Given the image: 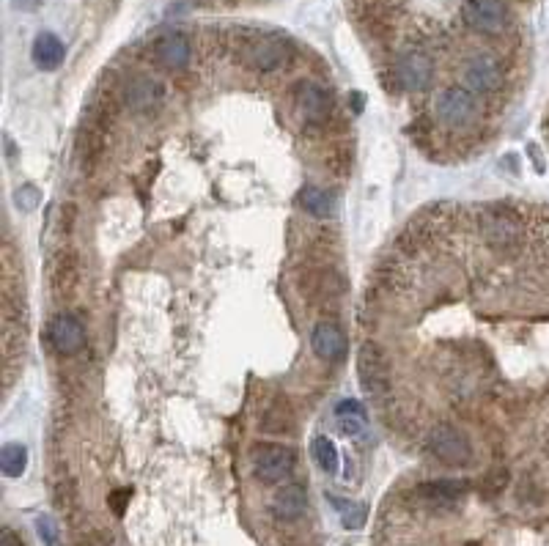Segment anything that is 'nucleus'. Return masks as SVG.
<instances>
[{"label": "nucleus", "mask_w": 549, "mask_h": 546, "mask_svg": "<svg viewBox=\"0 0 549 546\" xmlns=\"http://www.w3.org/2000/svg\"><path fill=\"white\" fill-rule=\"evenodd\" d=\"M434 113L440 118V124L448 129H467L478 121L481 102H478V94L467 86H448L440 91Z\"/></svg>", "instance_id": "f257e3e1"}, {"label": "nucleus", "mask_w": 549, "mask_h": 546, "mask_svg": "<svg viewBox=\"0 0 549 546\" xmlns=\"http://www.w3.org/2000/svg\"><path fill=\"white\" fill-rule=\"evenodd\" d=\"M289 42L286 39H278V36H256V39H248L245 47H242V64L250 66L253 72H261V75H270V72H278L283 66L289 64Z\"/></svg>", "instance_id": "f03ea898"}, {"label": "nucleus", "mask_w": 549, "mask_h": 546, "mask_svg": "<svg viewBox=\"0 0 549 546\" xmlns=\"http://www.w3.org/2000/svg\"><path fill=\"white\" fill-rule=\"evenodd\" d=\"M88 341V332L83 319L77 313H55L50 324H47V343L55 354L61 357H72L77 354Z\"/></svg>", "instance_id": "7ed1b4c3"}, {"label": "nucleus", "mask_w": 549, "mask_h": 546, "mask_svg": "<svg viewBox=\"0 0 549 546\" xmlns=\"http://www.w3.org/2000/svg\"><path fill=\"white\" fill-rule=\"evenodd\" d=\"M462 20L470 31L497 36L506 31L508 25L506 0H464Z\"/></svg>", "instance_id": "20e7f679"}, {"label": "nucleus", "mask_w": 549, "mask_h": 546, "mask_svg": "<svg viewBox=\"0 0 549 546\" xmlns=\"http://www.w3.org/2000/svg\"><path fill=\"white\" fill-rule=\"evenodd\" d=\"M431 453L448 467H467L473 461V445L456 426H437L429 437Z\"/></svg>", "instance_id": "39448f33"}, {"label": "nucleus", "mask_w": 549, "mask_h": 546, "mask_svg": "<svg viewBox=\"0 0 549 546\" xmlns=\"http://www.w3.org/2000/svg\"><path fill=\"white\" fill-rule=\"evenodd\" d=\"M291 99H294V108H297L302 121H308V124H324L333 113L330 91L313 80H300L291 91Z\"/></svg>", "instance_id": "423d86ee"}, {"label": "nucleus", "mask_w": 549, "mask_h": 546, "mask_svg": "<svg viewBox=\"0 0 549 546\" xmlns=\"http://www.w3.org/2000/svg\"><path fill=\"white\" fill-rule=\"evenodd\" d=\"M357 376L366 387L368 393H385L390 385V360L388 354L379 349L377 343L366 341L360 346V354H357Z\"/></svg>", "instance_id": "0eeeda50"}, {"label": "nucleus", "mask_w": 549, "mask_h": 546, "mask_svg": "<svg viewBox=\"0 0 549 546\" xmlns=\"http://www.w3.org/2000/svg\"><path fill=\"white\" fill-rule=\"evenodd\" d=\"M297 464L294 450L283 445H259L253 448V472L261 483H280L289 478Z\"/></svg>", "instance_id": "6e6552de"}, {"label": "nucleus", "mask_w": 549, "mask_h": 546, "mask_svg": "<svg viewBox=\"0 0 549 546\" xmlns=\"http://www.w3.org/2000/svg\"><path fill=\"white\" fill-rule=\"evenodd\" d=\"M393 75H396V83H399L404 91H426L434 80V64L426 53L420 50H407V53L399 55V61L393 66Z\"/></svg>", "instance_id": "1a4fd4ad"}, {"label": "nucleus", "mask_w": 549, "mask_h": 546, "mask_svg": "<svg viewBox=\"0 0 549 546\" xmlns=\"http://www.w3.org/2000/svg\"><path fill=\"white\" fill-rule=\"evenodd\" d=\"M80 278H83V264L75 250H58L50 264V289L58 300H72L75 291L80 289Z\"/></svg>", "instance_id": "9d476101"}, {"label": "nucleus", "mask_w": 549, "mask_h": 546, "mask_svg": "<svg viewBox=\"0 0 549 546\" xmlns=\"http://www.w3.org/2000/svg\"><path fill=\"white\" fill-rule=\"evenodd\" d=\"M481 234L497 250H508V247H514L519 242L522 225L506 209H489V212L481 215Z\"/></svg>", "instance_id": "9b49d317"}, {"label": "nucleus", "mask_w": 549, "mask_h": 546, "mask_svg": "<svg viewBox=\"0 0 549 546\" xmlns=\"http://www.w3.org/2000/svg\"><path fill=\"white\" fill-rule=\"evenodd\" d=\"M464 83L475 94H495L497 88L503 86V69L492 55H473L464 64Z\"/></svg>", "instance_id": "f8f14e48"}, {"label": "nucleus", "mask_w": 549, "mask_h": 546, "mask_svg": "<svg viewBox=\"0 0 549 546\" xmlns=\"http://www.w3.org/2000/svg\"><path fill=\"white\" fill-rule=\"evenodd\" d=\"M311 349L319 360H324V363H344L349 343H346L344 330H341L338 324L324 319V322H319L313 327Z\"/></svg>", "instance_id": "ddd939ff"}, {"label": "nucleus", "mask_w": 549, "mask_h": 546, "mask_svg": "<svg viewBox=\"0 0 549 546\" xmlns=\"http://www.w3.org/2000/svg\"><path fill=\"white\" fill-rule=\"evenodd\" d=\"M190 58H193V44L184 33H162L154 42V61L168 72H182L184 66L190 64Z\"/></svg>", "instance_id": "4468645a"}, {"label": "nucleus", "mask_w": 549, "mask_h": 546, "mask_svg": "<svg viewBox=\"0 0 549 546\" xmlns=\"http://www.w3.org/2000/svg\"><path fill=\"white\" fill-rule=\"evenodd\" d=\"M105 143H108V129L99 127L97 121L88 118L86 124L77 132V157H80V165L83 171H94V165L102 157L105 151Z\"/></svg>", "instance_id": "2eb2a0df"}, {"label": "nucleus", "mask_w": 549, "mask_h": 546, "mask_svg": "<svg viewBox=\"0 0 549 546\" xmlns=\"http://www.w3.org/2000/svg\"><path fill=\"white\" fill-rule=\"evenodd\" d=\"M302 294H308L313 302H324V300H335L344 283H341V275L333 272V269L319 267V269H308V275L300 283Z\"/></svg>", "instance_id": "dca6fc26"}, {"label": "nucleus", "mask_w": 549, "mask_h": 546, "mask_svg": "<svg viewBox=\"0 0 549 546\" xmlns=\"http://www.w3.org/2000/svg\"><path fill=\"white\" fill-rule=\"evenodd\" d=\"M470 492V481H456V478H445V481H426L415 486V494L420 500L431 505H451L462 500Z\"/></svg>", "instance_id": "f3484780"}, {"label": "nucleus", "mask_w": 549, "mask_h": 546, "mask_svg": "<svg viewBox=\"0 0 549 546\" xmlns=\"http://www.w3.org/2000/svg\"><path fill=\"white\" fill-rule=\"evenodd\" d=\"M305 508H308V492H305V486H300V483H286L272 497V514L283 519V522L300 519L305 514Z\"/></svg>", "instance_id": "a211bd4d"}, {"label": "nucleus", "mask_w": 549, "mask_h": 546, "mask_svg": "<svg viewBox=\"0 0 549 546\" xmlns=\"http://www.w3.org/2000/svg\"><path fill=\"white\" fill-rule=\"evenodd\" d=\"M124 102H127L135 113H151V110L162 102L160 83L143 75L132 77L130 86L124 91Z\"/></svg>", "instance_id": "6ab92c4d"}, {"label": "nucleus", "mask_w": 549, "mask_h": 546, "mask_svg": "<svg viewBox=\"0 0 549 546\" xmlns=\"http://www.w3.org/2000/svg\"><path fill=\"white\" fill-rule=\"evenodd\" d=\"M259 426L264 434H291L294 426H297V418H294V409H291L289 398L275 396L264 409Z\"/></svg>", "instance_id": "aec40b11"}, {"label": "nucleus", "mask_w": 549, "mask_h": 546, "mask_svg": "<svg viewBox=\"0 0 549 546\" xmlns=\"http://www.w3.org/2000/svg\"><path fill=\"white\" fill-rule=\"evenodd\" d=\"M33 64L39 66L42 72H55L58 66L64 64L66 58V47L64 42L50 31H42L36 39H33Z\"/></svg>", "instance_id": "412c9836"}, {"label": "nucleus", "mask_w": 549, "mask_h": 546, "mask_svg": "<svg viewBox=\"0 0 549 546\" xmlns=\"http://www.w3.org/2000/svg\"><path fill=\"white\" fill-rule=\"evenodd\" d=\"M335 426L341 429L346 437H363V431L368 429V415L363 401L357 398H344L335 404Z\"/></svg>", "instance_id": "4be33fe9"}, {"label": "nucleus", "mask_w": 549, "mask_h": 546, "mask_svg": "<svg viewBox=\"0 0 549 546\" xmlns=\"http://www.w3.org/2000/svg\"><path fill=\"white\" fill-rule=\"evenodd\" d=\"M297 201L300 206L313 217H333L335 209H338V198H335L330 190H324V187H302L300 195H297Z\"/></svg>", "instance_id": "5701e85b"}, {"label": "nucleus", "mask_w": 549, "mask_h": 546, "mask_svg": "<svg viewBox=\"0 0 549 546\" xmlns=\"http://www.w3.org/2000/svg\"><path fill=\"white\" fill-rule=\"evenodd\" d=\"M311 456H313V461H316V464H319V467L327 472V475H335V472H338V467H341V453H338V448H335L333 439L324 437V434L313 437Z\"/></svg>", "instance_id": "b1692460"}, {"label": "nucleus", "mask_w": 549, "mask_h": 546, "mask_svg": "<svg viewBox=\"0 0 549 546\" xmlns=\"http://www.w3.org/2000/svg\"><path fill=\"white\" fill-rule=\"evenodd\" d=\"M0 470H3L6 478H20L22 472L28 470V448L20 445V442L3 445V453H0Z\"/></svg>", "instance_id": "393cba45"}, {"label": "nucleus", "mask_w": 549, "mask_h": 546, "mask_svg": "<svg viewBox=\"0 0 549 546\" xmlns=\"http://www.w3.org/2000/svg\"><path fill=\"white\" fill-rule=\"evenodd\" d=\"M327 500L333 503V508L338 511V516H341V525H344L346 530H360V527L366 525L368 511L363 505L341 500V497H335V494H327Z\"/></svg>", "instance_id": "a878e982"}, {"label": "nucleus", "mask_w": 549, "mask_h": 546, "mask_svg": "<svg viewBox=\"0 0 549 546\" xmlns=\"http://www.w3.org/2000/svg\"><path fill=\"white\" fill-rule=\"evenodd\" d=\"M53 497L55 505H58V511H64V514L69 516L77 505V483L72 481V478H61V481L55 483Z\"/></svg>", "instance_id": "bb28decb"}, {"label": "nucleus", "mask_w": 549, "mask_h": 546, "mask_svg": "<svg viewBox=\"0 0 549 546\" xmlns=\"http://www.w3.org/2000/svg\"><path fill=\"white\" fill-rule=\"evenodd\" d=\"M14 204L20 206L22 212H33L36 206L42 204V193L33 184H22V187H17V193H14Z\"/></svg>", "instance_id": "cd10ccee"}, {"label": "nucleus", "mask_w": 549, "mask_h": 546, "mask_svg": "<svg viewBox=\"0 0 549 546\" xmlns=\"http://www.w3.org/2000/svg\"><path fill=\"white\" fill-rule=\"evenodd\" d=\"M508 472L506 470H492L489 475H484V483H481V494L484 497H495L506 489Z\"/></svg>", "instance_id": "c85d7f7f"}, {"label": "nucleus", "mask_w": 549, "mask_h": 546, "mask_svg": "<svg viewBox=\"0 0 549 546\" xmlns=\"http://www.w3.org/2000/svg\"><path fill=\"white\" fill-rule=\"evenodd\" d=\"M36 533L44 546H58V527H55L53 516H36Z\"/></svg>", "instance_id": "c756f323"}, {"label": "nucleus", "mask_w": 549, "mask_h": 546, "mask_svg": "<svg viewBox=\"0 0 549 546\" xmlns=\"http://www.w3.org/2000/svg\"><path fill=\"white\" fill-rule=\"evenodd\" d=\"M130 494V489H116V492L110 494V508H113V514H124V505L130 503Z\"/></svg>", "instance_id": "7c9ffc66"}, {"label": "nucleus", "mask_w": 549, "mask_h": 546, "mask_svg": "<svg viewBox=\"0 0 549 546\" xmlns=\"http://www.w3.org/2000/svg\"><path fill=\"white\" fill-rule=\"evenodd\" d=\"M0 546H22L20 533H14L11 527H3L0 530Z\"/></svg>", "instance_id": "2f4dec72"}, {"label": "nucleus", "mask_w": 549, "mask_h": 546, "mask_svg": "<svg viewBox=\"0 0 549 546\" xmlns=\"http://www.w3.org/2000/svg\"><path fill=\"white\" fill-rule=\"evenodd\" d=\"M17 3H20V6H25V9H31L36 0H17Z\"/></svg>", "instance_id": "473e14b6"}]
</instances>
